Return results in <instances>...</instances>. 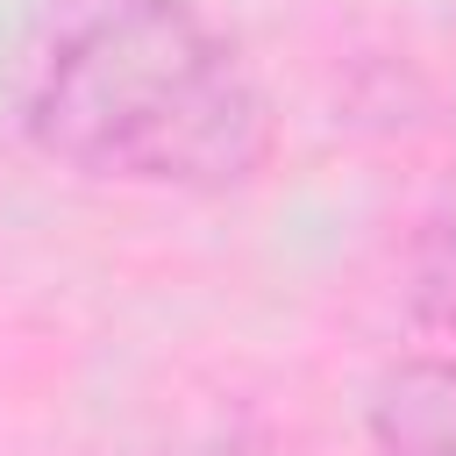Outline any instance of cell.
Wrapping results in <instances>:
<instances>
[{
  "label": "cell",
  "mask_w": 456,
  "mask_h": 456,
  "mask_svg": "<svg viewBox=\"0 0 456 456\" xmlns=\"http://www.w3.org/2000/svg\"><path fill=\"white\" fill-rule=\"evenodd\" d=\"M370 456H456V335H406L363 392Z\"/></svg>",
  "instance_id": "cell-2"
},
{
  "label": "cell",
  "mask_w": 456,
  "mask_h": 456,
  "mask_svg": "<svg viewBox=\"0 0 456 456\" xmlns=\"http://www.w3.org/2000/svg\"><path fill=\"white\" fill-rule=\"evenodd\" d=\"M21 135L71 178L214 200L271 164L278 114L200 0H93L36 57Z\"/></svg>",
  "instance_id": "cell-1"
}]
</instances>
